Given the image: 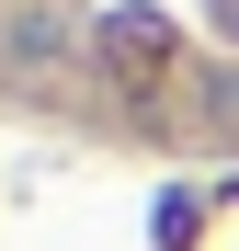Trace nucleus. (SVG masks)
Wrapping results in <instances>:
<instances>
[{
  "label": "nucleus",
  "mask_w": 239,
  "mask_h": 251,
  "mask_svg": "<svg viewBox=\"0 0 239 251\" xmlns=\"http://www.w3.org/2000/svg\"><path fill=\"white\" fill-rule=\"evenodd\" d=\"M80 69V34L57 12H0V80H23V92H57Z\"/></svg>",
  "instance_id": "nucleus-1"
}]
</instances>
